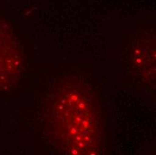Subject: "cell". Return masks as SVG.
<instances>
[{
  "label": "cell",
  "instance_id": "cell-1",
  "mask_svg": "<svg viewBox=\"0 0 156 155\" xmlns=\"http://www.w3.org/2000/svg\"><path fill=\"white\" fill-rule=\"evenodd\" d=\"M48 136L65 154L94 155L103 145V116L92 90L75 77L58 83L45 100Z\"/></svg>",
  "mask_w": 156,
  "mask_h": 155
},
{
  "label": "cell",
  "instance_id": "cell-2",
  "mask_svg": "<svg viewBox=\"0 0 156 155\" xmlns=\"http://www.w3.org/2000/svg\"><path fill=\"white\" fill-rule=\"evenodd\" d=\"M23 67L21 48L7 23L0 19V89L12 86Z\"/></svg>",
  "mask_w": 156,
  "mask_h": 155
},
{
  "label": "cell",
  "instance_id": "cell-3",
  "mask_svg": "<svg viewBox=\"0 0 156 155\" xmlns=\"http://www.w3.org/2000/svg\"><path fill=\"white\" fill-rule=\"evenodd\" d=\"M132 65L138 76L151 86L155 83V39L152 34H141L135 41Z\"/></svg>",
  "mask_w": 156,
  "mask_h": 155
}]
</instances>
